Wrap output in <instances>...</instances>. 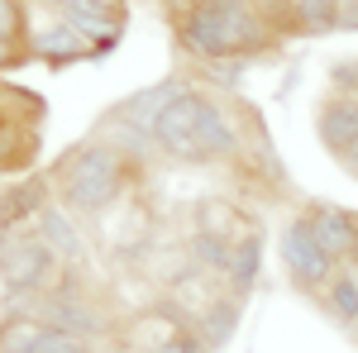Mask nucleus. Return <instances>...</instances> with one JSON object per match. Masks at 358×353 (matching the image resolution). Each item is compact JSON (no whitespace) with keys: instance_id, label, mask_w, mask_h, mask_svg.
<instances>
[{"instance_id":"nucleus-1","label":"nucleus","mask_w":358,"mask_h":353,"mask_svg":"<svg viewBox=\"0 0 358 353\" xmlns=\"http://www.w3.org/2000/svg\"><path fill=\"white\" fill-rule=\"evenodd\" d=\"M172 34L192 62H248L277 48L273 24L263 20L258 0L215 5V0H172Z\"/></svg>"},{"instance_id":"nucleus-2","label":"nucleus","mask_w":358,"mask_h":353,"mask_svg":"<svg viewBox=\"0 0 358 353\" xmlns=\"http://www.w3.org/2000/svg\"><path fill=\"white\" fill-rule=\"evenodd\" d=\"M134 182V163L115 148L110 138H86L62 153L53 167V187L62 191V206L72 215H106Z\"/></svg>"},{"instance_id":"nucleus-3","label":"nucleus","mask_w":358,"mask_h":353,"mask_svg":"<svg viewBox=\"0 0 358 353\" xmlns=\"http://www.w3.org/2000/svg\"><path fill=\"white\" fill-rule=\"evenodd\" d=\"M57 253L43 244V234L29 229H0V287L5 296H29V291H48L57 277Z\"/></svg>"},{"instance_id":"nucleus-4","label":"nucleus","mask_w":358,"mask_h":353,"mask_svg":"<svg viewBox=\"0 0 358 353\" xmlns=\"http://www.w3.org/2000/svg\"><path fill=\"white\" fill-rule=\"evenodd\" d=\"M277 258H282V268L292 277V287H296V291H310V296H320L334 282V272L344 268V263H339L334 253H325V244L315 239L306 210L282 224V234H277Z\"/></svg>"},{"instance_id":"nucleus-5","label":"nucleus","mask_w":358,"mask_h":353,"mask_svg":"<svg viewBox=\"0 0 358 353\" xmlns=\"http://www.w3.org/2000/svg\"><path fill=\"white\" fill-rule=\"evenodd\" d=\"M48 10H53L57 20H67L91 43L96 62L120 48L124 24H129V0H48Z\"/></svg>"},{"instance_id":"nucleus-6","label":"nucleus","mask_w":358,"mask_h":353,"mask_svg":"<svg viewBox=\"0 0 358 353\" xmlns=\"http://www.w3.org/2000/svg\"><path fill=\"white\" fill-rule=\"evenodd\" d=\"M201 101L206 91L192 82H182L163 101V110L153 115V143L158 153L177 158V163H196V120H201Z\"/></svg>"},{"instance_id":"nucleus-7","label":"nucleus","mask_w":358,"mask_h":353,"mask_svg":"<svg viewBox=\"0 0 358 353\" xmlns=\"http://www.w3.org/2000/svg\"><path fill=\"white\" fill-rule=\"evenodd\" d=\"M239 148H244V134H239L234 115L224 110V101L206 91L201 120H196V163H229V158H239Z\"/></svg>"},{"instance_id":"nucleus-8","label":"nucleus","mask_w":358,"mask_h":353,"mask_svg":"<svg viewBox=\"0 0 358 353\" xmlns=\"http://www.w3.org/2000/svg\"><path fill=\"white\" fill-rule=\"evenodd\" d=\"M29 62H43V67H72V62H96L91 57V43H86L67 20H48V24H29Z\"/></svg>"},{"instance_id":"nucleus-9","label":"nucleus","mask_w":358,"mask_h":353,"mask_svg":"<svg viewBox=\"0 0 358 353\" xmlns=\"http://www.w3.org/2000/svg\"><path fill=\"white\" fill-rule=\"evenodd\" d=\"M53 206V172H24L0 191V229H29Z\"/></svg>"},{"instance_id":"nucleus-10","label":"nucleus","mask_w":358,"mask_h":353,"mask_svg":"<svg viewBox=\"0 0 358 353\" xmlns=\"http://www.w3.org/2000/svg\"><path fill=\"white\" fill-rule=\"evenodd\" d=\"M315 134H320V148L330 153L334 163H344L358 143V96L330 91L320 101V110H315Z\"/></svg>"},{"instance_id":"nucleus-11","label":"nucleus","mask_w":358,"mask_h":353,"mask_svg":"<svg viewBox=\"0 0 358 353\" xmlns=\"http://www.w3.org/2000/svg\"><path fill=\"white\" fill-rule=\"evenodd\" d=\"M306 219H310L315 239L325 244V253H334L339 263L354 253V244H358V210H344V206H334V201H315V206H306Z\"/></svg>"},{"instance_id":"nucleus-12","label":"nucleus","mask_w":358,"mask_h":353,"mask_svg":"<svg viewBox=\"0 0 358 353\" xmlns=\"http://www.w3.org/2000/svg\"><path fill=\"white\" fill-rule=\"evenodd\" d=\"M258 272H263V234H258V229H244V234H234L229 268H224V287H229V296L244 301L248 291L258 287Z\"/></svg>"},{"instance_id":"nucleus-13","label":"nucleus","mask_w":358,"mask_h":353,"mask_svg":"<svg viewBox=\"0 0 358 353\" xmlns=\"http://www.w3.org/2000/svg\"><path fill=\"white\" fill-rule=\"evenodd\" d=\"M34 229L43 234V244L57 253V263H82L86 258V244H82V229H77V219L67 206H48L43 215L34 219Z\"/></svg>"},{"instance_id":"nucleus-14","label":"nucleus","mask_w":358,"mask_h":353,"mask_svg":"<svg viewBox=\"0 0 358 353\" xmlns=\"http://www.w3.org/2000/svg\"><path fill=\"white\" fill-rule=\"evenodd\" d=\"M38 148H43L38 124H15V120H10V124L0 129V172H15V177L34 172Z\"/></svg>"},{"instance_id":"nucleus-15","label":"nucleus","mask_w":358,"mask_h":353,"mask_svg":"<svg viewBox=\"0 0 358 353\" xmlns=\"http://www.w3.org/2000/svg\"><path fill=\"white\" fill-rule=\"evenodd\" d=\"M192 329L210 344V349H220V344H229L234 339V329H239V296H210L201 310H196V320H192Z\"/></svg>"},{"instance_id":"nucleus-16","label":"nucleus","mask_w":358,"mask_h":353,"mask_svg":"<svg viewBox=\"0 0 358 353\" xmlns=\"http://www.w3.org/2000/svg\"><path fill=\"white\" fill-rule=\"evenodd\" d=\"M0 106H5V115H10L15 124H38V129H43V120H48V101H43L38 91H29V86L0 82Z\"/></svg>"},{"instance_id":"nucleus-17","label":"nucleus","mask_w":358,"mask_h":353,"mask_svg":"<svg viewBox=\"0 0 358 353\" xmlns=\"http://www.w3.org/2000/svg\"><path fill=\"white\" fill-rule=\"evenodd\" d=\"M320 296H325V305H330V315L339 325H358V272L354 268H339Z\"/></svg>"},{"instance_id":"nucleus-18","label":"nucleus","mask_w":358,"mask_h":353,"mask_svg":"<svg viewBox=\"0 0 358 353\" xmlns=\"http://www.w3.org/2000/svg\"><path fill=\"white\" fill-rule=\"evenodd\" d=\"M229 248H234L229 234H220V229H201V234L192 239V268L210 272V277H224V268H229Z\"/></svg>"},{"instance_id":"nucleus-19","label":"nucleus","mask_w":358,"mask_h":353,"mask_svg":"<svg viewBox=\"0 0 358 353\" xmlns=\"http://www.w3.org/2000/svg\"><path fill=\"white\" fill-rule=\"evenodd\" d=\"M38 339H43V320L15 315V310L0 315V353H34Z\"/></svg>"},{"instance_id":"nucleus-20","label":"nucleus","mask_w":358,"mask_h":353,"mask_svg":"<svg viewBox=\"0 0 358 353\" xmlns=\"http://www.w3.org/2000/svg\"><path fill=\"white\" fill-rule=\"evenodd\" d=\"M292 5V34H330L334 0H287Z\"/></svg>"},{"instance_id":"nucleus-21","label":"nucleus","mask_w":358,"mask_h":353,"mask_svg":"<svg viewBox=\"0 0 358 353\" xmlns=\"http://www.w3.org/2000/svg\"><path fill=\"white\" fill-rule=\"evenodd\" d=\"M34 353H96V344H86V339L67 334V329H48L43 325V339H38Z\"/></svg>"},{"instance_id":"nucleus-22","label":"nucleus","mask_w":358,"mask_h":353,"mask_svg":"<svg viewBox=\"0 0 358 353\" xmlns=\"http://www.w3.org/2000/svg\"><path fill=\"white\" fill-rule=\"evenodd\" d=\"M153 353H215V349H210V344H206L196 329H182V334H172L167 344H158Z\"/></svg>"},{"instance_id":"nucleus-23","label":"nucleus","mask_w":358,"mask_h":353,"mask_svg":"<svg viewBox=\"0 0 358 353\" xmlns=\"http://www.w3.org/2000/svg\"><path fill=\"white\" fill-rule=\"evenodd\" d=\"M29 62V48L24 43H15V38H0V72H10V67H24Z\"/></svg>"},{"instance_id":"nucleus-24","label":"nucleus","mask_w":358,"mask_h":353,"mask_svg":"<svg viewBox=\"0 0 358 353\" xmlns=\"http://www.w3.org/2000/svg\"><path fill=\"white\" fill-rule=\"evenodd\" d=\"M334 29H358V0H334Z\"/></svg>"},{"instance_id":"nucleus-25","label":"nucleus","mask_w":358,"mask_h":353,"mask_svg":"<svg viewBox=\"0 0 358 353\" xmlns=\"http://www.w3.org/2000/svg\"><path fill=\"white\" fill-rule=\"evenodd\" d=\"M96 353H138L129 339H106V344H96Z\"/></svg>"},{"instance_id":"nucleus-26","label":"nucleus","mask_w":358,"mask_h":353,"mask_svg":"<svg viewBox=\"0 0 358 353\" xmlns=\"http://www.w3.org/2000/svg\"><path fill=\"white\" fill-rule=\"evenodd\" d=\"M339 167H344V172H349V177H354V182H358V143H354V153H349V158H344V163H339Z\"/></svg>"},{"instance_id":"nucleus-27","label":"nucleus","mask_w":358,"mask_h":353,"mask_svg":"<svg viewBox=\"0 0 358 353\" xmlns=\"http://www.w3.org/2000/svg\"><path fill=\"white\" fill-rule=\"evenodd\" d=\"M344 268H354V272H358V244H354V253L344 258Z\"/></svg>"},{"instance_id":"nucleus-28","label":"nucleus","mask_w":358,"mask_h":353,"mask_svg":"<svg viewBox=\"0 0 358 353\" xmlns=\"http://www.w3.org/2000/svg\"><path fill=\"white\" fill-rule=\"evenodd\" d=\"M167 5H172V0H167Z\"/></svg>"}]
</instances>
